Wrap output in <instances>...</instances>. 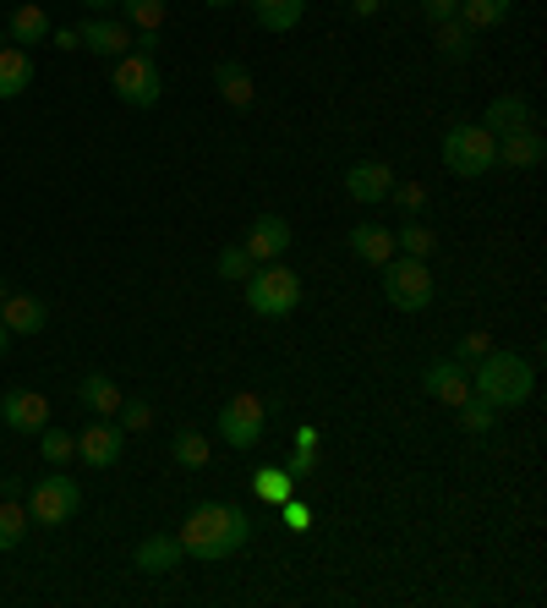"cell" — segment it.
<instances>
[{"label":"cell","mask_w":547,"mask_h":608,"mask_svg":"<svg viewBox=\"0 0 547 608\" xmlns=\"http://www.w3.org/2000/svg\"><path fill=\"white\" fill-rule=\"evenodd\" d=\"M214 88H219V99L236 105V110H253V105H258V83H253V72H247L242 61H219V66H214Z\"/></svg>","instance_id":"e0dca14e"},{"label":"cell","mask_w":547,"mask_h":608,"mask_svg":"<svg viewBox=\"0 0 547 608\" xmlns=\"http://www.w3.org/2000/svg\"><path fill=\"white\" fill-rule=\"evenodd\" d=\"M279 510H285V526H290L296 537H307V532H312V510H307V504H301L296 493H290V499H285Z\"/></svg>","instance_id":"8d00e7d4"},{"label":"cell","mask_w":547,"mask_h":608,"mask_svg":"<svg viewBox=\"0 0 547 608\" xmlns=\"http://www.w3.org/2000/svg\"><path fill=\"white\" fill-rule=\"evenodd\" d=\"M83 6H94V11H105V6H121V0H83Z\"/></svg>","instance_id":"ee69618b"},{"label":"cell","mask_w":547,"mask_h":608,"mask_svg":"<svg viewBox=\"0 0 547 608\" xmlns=\"http://www.w3.org/2000/svg\"><path fill=\"white\" fill-rule=\"evenodd\" d=\"M378 6H384V0H351V11H356V17H373Z\"/></svg>","instance_id":"b9f144b4"},{"label":"cell","mask_w":547,"mask_h":608,"mask_svg":"<svg viewBox=\"0 0 547 608\" xmlns=\"http://www.w3.org/2000/svg\"><path fill=\"white\" fill-rule=\"evenodd\" d=\"M443 164H449V175L476 181V175H487V170L498 164V138H493L487 127L460 121V127H449V132H443Z\"/></svg>","instance_id":"3957f363"},{"label":"cell","mask_w":547,"mask_h":608,"mask_svg":"<svg viewBox=\"0 0 547 608\" xmlns=\"http://www.w3.org/2000/svg\"><path fill=\"white\" fill-rule=\"evenodd\" d=\"M389 186H395V170L378 164V159H356V164L345 170V192H351L356 203H384Z\"/></svg>","instance_id":"4fadbf2b"},{"label":"cell","mask_w":547,"mask_h":608,"mask_svg":"<svg viewBox=\"0 0 547 608\" xmlns=\"http://www.w3.org/2000/svg\"><path fill=\"white\" fill-rule=\"evenodd\" d=\"M116 423H121V434H142V428L153 423V406H148V401H137V395H121Z\"/></svg>","instance_id":"836d02e7"},{"label":"cell","mask_w":547,"mask_h":608,"mask_svg":"<svg viewBox=\"0 0 547 608\" xmlns=\"http://www.w3.org/2000/svg\"><path fill=\"white\" fill-rule=\"evenodd\" d=\"M11 340H17V334H11V329L0 323V356H6V345H11Z\"/></svg>","instance_id":"7bdbcfd3"},{"label":"cell","mask_w":547,"mask_h":608,"mask_svg":"<svg viewBox=\"0 0 547 608\" xmlns=\"http://www.w3.org/2000/svg\"><path fill=\"white\" fill-rule=\"evenodd\" d=\"M0 302H6V286H0Z\"/></svg>","instance_id":"bcb514c9"},{"label":"cell","mask_w":547,"mask_h":608,"mask_svg":"<svg viewBox=\"0 0 547 608\" xmlns=\"http://www.w3.org/2000/svg\"><path fill=\"white\" fill-rule=\"evenodd\" d=\"M110 88H116V99H121V105H132V110H153V105L164 99V72H159V61H153V55L127 50V55L116 61Z\"/></svg>","instance_id":"5b68a950"},{"label":"cell","mask_w":547,"mask_h":608,"mask_svg":"<svg viewBox=\"0 0 547 608\" xmlns=\"http://www.w3.org/2000/svg\"><path fill=\"white\" fill-rule=\"evenodd\" d=\"M487 351H493V340H487V334H482V329H471V334H465V340H460V362H482V356H487Z\"/></svg>","instance_id":"f35d334b"},{"label":"cell","mask_w":547,"mask_h":608,"mask_svg":"<svg viewBox=\"0 0 547 608\" xmlns=\"http://www.w3.org/2000/svg\"><path fill=\"white\" fill-rule=\"evenodd\" d=\"M389 198H395L400 214H421V209H427V186H416V181H395Z\"/></svg>","instance_id":"d590c367"},{"label":"cell","mask_w":547,"mask_h":608,"mask_svg":"<svg viewBox=\"0 0 547 608\" xmlns=\"http://www.w3.org/2000/svg\"><path fill=\"white\" fill-rule=\"evenodd\" d=\"M28 88H33V55L17 50V44H6L0 50V99H17Z\"/></svg>","instance_id":"7402d4cb"},{"label":"cell","mask_w":547,"mask_h":608,"mask_svg":"<svg viewBox=\"0 0 547 608\" xmlns=\"http://www.w3.org/2000/svg\"><path fill=\"white\" fill-rule=\"evenodd\" d=\"M498 159L510 164V170H537L547 159V143L537 127H521V132H504L498 138Z\"/></svg>","instance_id":"ac0fdd59"},{"label":"cell","mask_w":547,"mask_h":608,"mask_svg":"<svg viewBox=\"0 0 547 608\" xmlns=\"http://www.w3.org/2000/svg\"><path fill=\"white\" fill-rule=\"evenodd\" d=\"M170 456H175V466H186V471H203V466H208V434L181 428V434L170 439Z\"/></svg>","instance_id":"4316f807"},{"label":"cell","mask_w":547,"mask_h":608,"mask_svg":"<svg viewBox=\"0 0 547 608\" xmlns=\"http://www.w3.org/2000/svg\"><path fill=\"white\" fill-rule=\"evenodd\" d=\"M253 493H258L264 504H285V499L296 493V477H290L285 466H264V471L253 477Z\"/></svg>","instance_id":"f1b7e54d"},{"label":"cell","mask_w":547,"mask_h":608,"mask_svg":"<svg viewBox=\"0 0 547 608\" xmlns=\"http://www.w3.org/2000/svg\"><path fill=\"white\" fill-rule=\"evenodd\" d=\"M384 291H389V302L400 307V312H421V307L432 302V269H427V258H389L384 264Z\"/></svg>","instance_id":"ba28073f"},{"label":"cell","mask_w":547,"mask_h":608,"mask_svg":"<svg viewBox=\"0 0 547 608\" xmlns=\"http://www.w3.org/2000/svg\"><path fill=\"white\" fill-rule=\"evenodd\" d=\"M285 471H290L296 482H301V477H312V471H318V445H296V456L285 460Z\"/></svg>","instance_id":"74e56055"},{"label":"cell","mask_w":547,"mask_h":608,"mask_svg":"<svg viewBox=\"0 0 547 608\" xmlns=\"http://www.w3.org/2000/svg\"><path fill=\"white\" fill-rule=\"evenodd\" d=\"M253 17H258V28H269V33H290V28L307 17V0H253Z\"/></svg>","instance_id":"cb8c5ba5"},{"label":"cell","mask_w":547,"mask_h":608,"mask_svg":"<svg viewBox=\"0 0 547 608\" xmlns=\"http://www.w3.org/2000/svg\"><path fill=\"white\" fill-rule=\"evenodd\" d=\"M351 253H356L362 264L384 269V264L395 258V231H384V225H356V231H351Z\"/></svg>","instance_id":"44dd1931"},{"label":"cell","mask_w":547,"mask_h":608,"mask_svg":"<svg viewBox=\"0 0 547 608\" xmlns=\"http://www.w3.org/2000/svg\"><path fill=\"white\" fill-rule=\"evenodd\" d=\"M264 428H269V401L264 395H230L219 406V439L230 450H253L264 439Z\"/></svg>","instance_id":"52a82bcc"},{"label":"cell","mask_w":547,"mask_h":608,"mask_svg":"<svg viewBox=\"0 0 547 608\" xmlns=\"http://www.w3.org/2000/svg\"><path fill=\"white\" fill-rule=\"evenodd\" d=\"M121 445H127L121 423L99 417V423H88V428L77 434V460H83V466H94V471H110V466L121 460Z\"/></svg>","instance_id":"9c48e42d"},{"label":"cell","mask_w":547,"mask_h":608,"mask_svg":"<svg viewBox=\"0 0 547 608\" xmlns=\"http://www.w3.org/2000/svg\"><path fill=\"white\" fill-rule=\"evenodd\" d=\"M208 6H236V0H208Z\"/></svg>","instance_id":"f6af8a7d"},{"label":"cell","mask_w":547,"mask_h":608,"mask_svg":"<svg viewBox=\"0 0 547 608\" xmlns=\"http://www.w3.org/2000/svg\"><path fill=\"white\" fill-rule=\"evenodd\" d=\"M247 253H253V264H279L285 253H290V225L279 220V214H258L253 225H247V242H242Z\"/></svg>","instance_id":"30bf717a"},{"label":"cell","mask_w":547,"mask_h":608,"mask_svg":"<svg viewBox=\"0 0 547 608\" xmlns=\"http://www.w3.org/2000/svg\"><path fill=\"white\" fill-rule=\"evenodd\" d=\"M471 395H482L493 412H510V406H526L537 395V367L521 356V351H487L476 362V378H471Z\"/></svg>","instance_id":"7a4b0ae2"},{"label":"cell","mask_w":547,"mask_h":608,"mask_svg":"<svg viewBox=\"0 0 547 608\" xmlns=\"http://www.w3.org/2000/svg\"><path fill=\"white\" fill-rule=\"evenodd\" d=\"M0 423L17 428V434H39V428H50V401L33 395V390H11L0 401Z\"/></svg>","instance_id":"7c38bea8"},{"label":"cell","mask_w":547,"mask_h":608,"mask_svg":"<svg viewBox=\"0 0 547 608\" xmlns=\"http://www.w3.org/2000/svg\"><path fill=\"white\" fill-rule=\"evenodd\" d=\"M77 510H83V488H77L66 471H50V477L33 482V493H28V521H39V526H66Z\"/></svg>","instance_id":"8992f818"},{"label":"cell","mask_w":547,"mask_h":608,"mask_svg":"<svg viewBox=\"0 0 547 608\" xmlns=\"http://www.w3.org/2000/svg\"><path fill=\"white\" fill-rule=\"evenodd\" d=\"M247 307H253L258 318H290V312L301 307V280H296V269H285V264L253 269V275H247Z\"/></svg>","instance_id":"277c9868"},{"label":"cell","mask_w":547,"mask_h":608,"mask_svg":"<svg viewBox=\"0 0 547 608\" xmlns=\"http://www.w3.org/2000/svg\"><path fill=\"white\" fill-rule=\"evenodd\" d=\"M454 11H460V0H421V17H427L432 28H438V22H449Z\"/></svg>","instance_id":"ab89813d"},{"label":"cell","mask_w":547,"mask_h":608,"mask_svg":"<svg viewBox=\"0 0 547 608\" xmlns=\"http://www.w3.org/2000/svg\"><path fill=\"white\" fill-rule=\"evenodd\" d=\"M454 412H460V428H465V439H487V434H493V423H498V412H493L482 395H465Z\"/></svg>","instance_id":"484cf974"},{"label":"cell","mask_w":547,"mask_h":608,"mask_svg":"<svg viewBox=\"0 0 547 608\" xmlns=\"http://www.w3.org/2000/svg\"><path fill=\"white\" fill-rule=\"evenodd\" d=\"M77 33H83V50H94V55H105V61H121V55L132 50V28H127L121 17H94V22H83Z\"/></svg>","instance_id":"8fae6325"},{"label":"cell","mask_w":547,"mask_h":608,"mask_svg":"<svg viewBox=\"0 0 547 608\" xmlns=\"http://www.w3.org/2000/svg\"><path fill=\"white\" fill-rule=\"evenodd\" d=\"M510 11H515V0H460V11H454V17L476 33V28H498Z\"/></svg>","instance_id":"d4e9b609"},{"label":"cell","mask_w":547,"mask_h":608,"mask_svg":"<svg viewBox=\"0 0 547 608\" xmlns=\"http://www.w3.org/2000/svg\"><path fill=\"white\" fill-rule=\"evenodd\" d=\"M121 22L137 33H159L164 22V0H121Z\"/></svg>","instance_id":"1f68e13d"},{"label":"cell","mask_w":547,"mask_h":608,"mask_svg":"<svg viewBox=\"0 0 547 608\" xmlns=\"http://www.w3.org/2000/svg\"><path fill=\"white\" fill-rule=\"evenodd\" d=\"M181 548H186V559H203V565H219V559H230V554H242L247 543H253V515L242 510V504H225V499H208V504H197L186 521H181Z\"/></svg>","instance_id":"6da1fadb"},{"label":"cell","mask_w":547,"mask_h":608,"mask_svg":"<svg viewBox=\"0 0 547 608\" xmlns=\"http://www.w3.org/2000/svg\"><path fill=\"white\" fill-rule=\"evenodd\" d=\"M39 450L50 466H66V460L77 456V434H61V428H39Z\"/></svg>","instance_id":"d6a6232c"},{"label":"cell","mask_w":547,"mask_h":608,"mask_svg":"<svg viewBox=\"0 0 547 608\" xmlns=\"http://www.w3.org/2000/svg\"><path fill=\"white\" fill-rule=\"evenodd\" d=\"M186 559V548H181V537H164V532H153V537H142L132 554V565L142 576H164V570H175Z\"/></svg>","instance_id":"2e32d148"},{"label":"cell","mask_w":547,"mask_h":608,"mask_svg":"<svg viewBox=\"0 0 547 608\" xmlns=\"http://www.w3.org/2000/svg\"><path fill=\"white\" fill-rule=\"evenodd\" d=\"M77 401H83L94 417H116V406H121V384L105 378V373H88V378L77 384Z\"/></svg>","instance_id":"603a6c76"},{"label":"cell","mask_w":547,"mask_h":608,"mask_svg":"<svg viewBox=\"0 0 547 608\" xmlns=\"http://www.w3.org/2000/svg\"><path fill=\"white\" fill-rule=\"evenodd\" d=\"M6 33H11V44L22 50V44H44V39H50L55 28H50V11L28 0V6H17V11H11V22H6Z\"/></svg>","instance_id":"ffe728a7"},{"label":"cell","mask_w":547,"mask_h":608,"mask_svg":"<svg viewBox=\"0 0 547 608\" xmlns=\"http://www.w3.org/2000/svg\"><path fill=\"white\" fill-rule=\"evenodd\" d=\"M421 384H427V395H432V401H443V406H460V401L471 395V378H465V367H460L454 356H443V362H427Z\"/></svg>","instance_id":"9a60e30c"},{"label":"cell","mask_w":547,"mask_h":608,"mask_svg":"<svg viewBox=\"0 0 547 608\" xmlns=\"http://www.w3.org/2000/svg\"><path fill=\"white\" fill-rule=\"evenodd\" d=\"M438 55H443V61H471V28H465L460 17L438 22Z\"/></svg>","instance_id":"f546056e"},{"label":"cell","mask_w":547,"mask_h":608,"mask_svg":"<svg viewBox=\"0 0 547 608\" xmlns=\"http://www.w3.org/2000/svg\"><path fill=\"white\" fill-rule=\"evenodd\" d=\"M50 39H55V50H77V44H83L77 28H61V33H50Z\"/></svg>","instance_id":"60d3db41"},{"label":"cell","mask_w":547,"mask_h":608,"mask_svg":"<svg viewBox=\"0 0 547 608\" xmlns=\"http://www.w3.org/2000/svg\"><path fill=\"white\" fill-rule=\"evenodd\" d=\"M432 247H438V236H432V225H421V220H406V225L395 231V253H406V258H432Z\"/></svg>","instance_id":"83f0119b"},{"label":"cell","mask_w":547,"mask_h":608,"mask_svg":"<svg viewBox=\"0 0 547 608\" xmlns=\"http://www.w3.org/2000/svg\"><path fill=\"white\" fill-rule=\"evenodd\" d=\"M22 537H28V504L0 499V554H11Z\"/></svg>","instance_id":"4dcf8cb0"},{"label":"cell","mask_w":547,"mask_h":608,"mask_svg":"<svg viewBox=\"0 0 547 608\" xmlns=\"http://www.w3.org/2000/svg\"><path fill=\"white\" fill-rule=\"evenodd\" d=\"M482 127H487L493 138H504V132H521V127H537V110H532V99H526V94H498V99L487 105V116H482Z\"/></svg>","instance_id":"5bb4252c"},{"label":"cell","mask_w":547,"mask_h":608,"mask_svg":"<svg viewBox=\"0 0 547 608\" xmlns=\"http://www.w3.org/2000/svg\"><path fill=\"white\" fill-rule=\"evenodd\" d=\"M0 323H6L11 334H39V329L50 323V307L39 302V297H6V302H0Z\"/></svg>","instance_id":"d6986e66"},{"label":"cell","mask_w":547,"mask_h":608,"mask_svg":"<svg viewBox=\"0 0 547 608\" xmlns=\"http://www.w3.org/2000/svg\"><path fill=\"white\" fill-rule=\"evenodd\" d=\"M214 275H219V280H247V275H253V253H247V247H225V253L214 258Z\"/></svg>","instance_id":"e575fe53"}]
</instances>
